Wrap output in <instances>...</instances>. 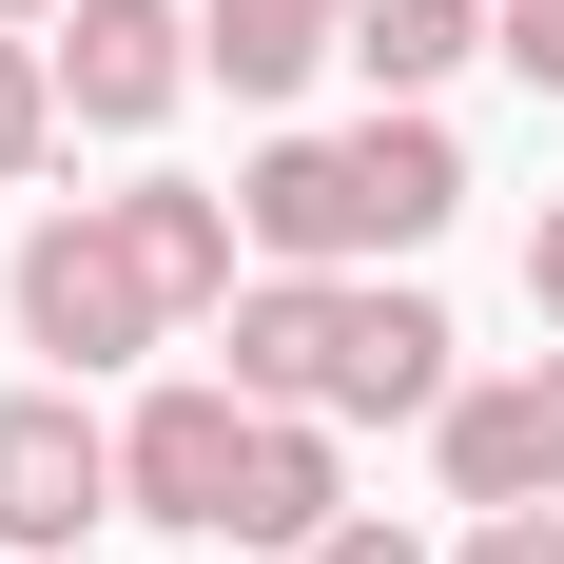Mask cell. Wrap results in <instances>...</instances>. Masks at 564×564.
Wrapping results in <instances>:
<instances>
[{
    "instance_id": "1",
    "label": "cell",
    "mask_w": 564,
    "mask_h": 564,
    "mask_svg": "<svg viewBox=\"0 0 564 564\" xmlns=\"http://www.w3.org/2000/svg\"><path fill=\"white\" fill-rule=\"evenodd\" d=\"M156 332H175V292H156V253H137L117 195H78V215L20 234V350H58V370H137Z\"/></svg>"
},
{
    "instance_id": "2",
    "label": "cell",
    "mask_w": 564,
    "mask_h": 564,
    "mask_svg": "<svg viewBox=\"0 0 564 564\" xmlns=\"http://www.w3.org/2000/svg\"><path fill=\"white\" fill-rule=\"evenodd\" d=\"M234 487H253V390H137L117 409V507L234 545Z\"/></svg>"
},
{
    "instance_id": "3",
    "label": "cell",
    "mask_w": 564,
    "mask_h": 564,
    "mask_svg": "<svg viewBox=\"0 0 564 564\" xmlns=\"http://www.w3.org/2000/svg\"><path fill=\"white\" fill-rule=\"evenodd\" d=\"M98 507H117V429L78 390H0V545H20V564H78Z\"/></svg>"
},
{
    "instance_id": "4",
    "label": "cell",
    "mask_w": 564,
    "mask_h": 564,
    "mask_svg": "<svg viewBox=\"0 0 564 564\" xmlns=\"http://www.w3.org/2000/svg\"><path fill=\"white\" fill-rule=\"evenodd\" d=\"M429 448H448V507H467V525H487V507H564V350H545V370L448 390V409H429Z\"/></svg>"
},
{
    "instance_id": "5",
    "label": "cell",
    "mask_w": 564,
    "mask_h": 564,
    "mask_svg": "<svg viewBox=\"0 0 564 564\" xmlns=\"http://www.w3.org/2000/svg\"><path fill=\"white\" fill-rule=\"evenodd\" d=\"M195 78H215V58H195L175 0H78V20H58V117H98V137H156Z\"/></svg>"
},
{
    "instance_id": "6",
    "label": "cell",
    "mask_w": 564,
    "mask_h": 564,
    "mask_svg": "<svg viewBox=\"0 0 564 564\" xmlns=\"http://www.w3.org/2000/svg\"><path fill=\"white\" fill-rule=\"evenodd\" d=\"M234 215H253V253H273V273H350V253H390V234H370L350 137H273V156L234 175Z\"/></svg>"
},
{
    "instance_id": "7",
    "label": "cell",
    "mask_w": 564,
    "mask_h": 564,
    "mask_svg": "<svg viewBox=\"0 0 564 564\" xmlns=\"http://www.w3.org/2000/svg\"><path fill=\"white\" fill-rule=\"evenodd\" d=\"M409 409H448V312L409 273H370L332 312V429H409Z\"/></svg>"
},
{
    "instance_id": "8",
    "label": "cell",
    "mask_w": 564,
    "mask_h": 564,
    "mask_svg": "<svg viewBox=\"0 0 564 564\" xmlns=\"http://www.w3.org/2000/svg\"><path fill=\"white\" fill-rule=\"evenodd\" d=\"M350 525V467H332V409H253V487H234V545H332Z\"/></svg>"
},
{
    "instance_id": "9",
    "label": "cell",
    "mask_w": 564,
    "mask_h": 564,
    "mask_svg": "<svg viewBox=\"0 0 564 564\" xmlns=\"http://www.w3.org/2000/svg\"><path fill=\"white\" fill-rule=\"evenodd\" d=\"M332 312H350V273H253L234 292V390L253 409H332Z\"/></svg>"
},
{
    "instance_id": "10",
    "label": "cell",
    "mask_w": 564,
    "mask_h": 564,
    "mask_svg": "<svg viewBox=\"0 0 564 564\" xmlns=\"http://www.w3.org/2000/svg\"><path fill=\"white\" fill-rule=\"evenodd\" d=\"M350 175H370V234H390V253H429V234L467 215V156H448L429 98H370V117H350Z\"/></svg>"
},
{
    "instance_id": "11",
    "label": "cell",
    "mask_w": 564,
    "mask_h": 564,
    "mask_svg": "<svg viewBox=\"0 0 564 564\" xmlns=\"http://www.w3.org/2000/svg\"><path fill=\"white\" fill-rule=\"evenodd\" d=\"M117 215H137V253H156V292L175 312H234V253H253V215H234V195H195V175H137V195H117Z\"/></svg>"
},
{
    "instance_id": "12",
    "label": "cell",
    "mask_w": 564,
    "mask_h": 564,
    "mask_svg": "<svg viewBox=\"0 0 564 564\" xmlns=\"http://www.w3.org/2000/svg\"><path fill=\"white\" fill-rule=\"evenodd\" d=\"M195 58L234 98H292L312 58H350V0H195Z\"/></svg>"
},
{
    "instance_id": "13",
    "label": "cell",
    "mask_w": 564,
    "mask_h": 564,
    "mask_svg": "<svg viewBox=\"0 0 564 564\" xmlns=\"http://www.w3.org/2000/svg\"><path fill=\"white\" fill-rule=\"evenodd\" d=\"M487 58V0H350V78L370 98H448Z\"/></svg>"
},
{
    "instance_id": "14",
    "label": "cell",
    "mask_w": 564,
    "mask_h": 564,
    "mask_svg": "<svg viewBox=\"0 0 564 564\" xmlns=\"http://www.w3.org/2000/svg\"><path fill=\"white\" fill-rule=\"evenodd\" d=\"M58 137V40H0V175H40Z\"/></svg>"
},
{
    "instance_id": "15",
    "label": "cell",
    "mask_w": 564,
    "mask_h": 564,
    "mask_svg": "<svg viewBox=\"0 0 564 564\" xmlns=\"http://www.w3.org/2000/svg\"><path fill=\"white\" fill-rule=\"evenodd\" d=\"M487 58H507V78H545V98H564V0H487Z\"/></svg>"
},
{
    "instance_id": "16",
    "label": "cell",
    "mask_w": 564,
    "mask_h": 564,
    "mask_svg": "<svg viewBox=\"0 0 564 564\" xmlns=\"http://www.w3.org/2000/svg\"><path fill=\"white\" fill-rule=\"evenodd\" d=\"M448 564H564V507H487V525H467Z\"/></svg>"
},
{
    "instance_id": "17",
    "label": "cell",
    "mask_w": 564,
    "mask_h": 564,
    "mask_svg": "<svg viewBox=\"0 0 564 564\" xmlns=\"http://www.w3.org/2000/svg\"><path fill=\"white\" fill-rule=\"evenodd\" d=\"M312 564H429V545H409L390 507H350V525H332V545H312Z\"/></svg>"
},
{
    "instance_id": "18",
    "label": "cell",
    "mask_w": 564,
    "mask_h": 564,
    "mask_svg": "<svg viewBox=\"0 0 564 564\" xmlns=\"http://www.w3.org/2000/svg\"><path fill=\"white\" fill-rule=\"evenodd\" d=\"M525 312L564 332V195H545V234H525Z\"/></svg>"
},
{
    "instance_id": "19",
    "label": "cell",
    "mask_w": 564,
    "mask_h": 564,
    "mask_svg": "<svg viewBox=\"0 0 564 564\" xmlns=\"http://www.w3.org/2000/svg\"><path fill=\"white\" fill-rule=\"evenodd\" d=\"M40 20H58V0H0V40H40Z\"/></svg>"
},
{
    "instance_id": "20",
    "label": "cell",
    "mask_w": 564,
    "mask_h": 564,
    "mask_svg": "<svg viewBox=\"0 0 564 564\" xmlns=\"http://www.w3.org/2000/svg\"><path fill=\"white\" fill-rule=\"evenodd\" d=\"M78 564H98V545H78Z\"/></svg>"
}]
</instances>
